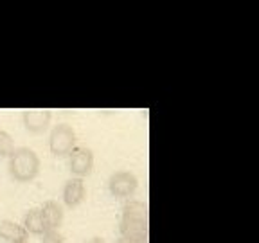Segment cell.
Segmentation results:
<instances>
[{
    "instance_id": "cell-11",
    "label": "cell",
    "mask_w": 259,
    "mask_h": 243,
    "mask_svg": "<svg viewBox=\"0 0 259 243\" xmlns=\"http://www.w3.org/2000/svg\"><path fill=\"white\" fill-rule=\"evenodd\" d=\"M122 218H148V206L139 200H130L122 207Z\"/></svg>"
},
{
    "instance_id": "cell-4",
    "label": "cell",
    "mask_w": 259,
    "mask_h": 243,
    "mask_svg": "<svg viewBox=\"0 0 259 243\" xmlns=\"http://www.w3.org/2000/svg\"><path fill=\"white\" fill-rule=\"evenodd\" d=\"M137 187L139 180L132 171H115L108 180V189L115 198H130Z\"/></svg>"
},
{
    "instance_id": "cell-10",
    "label": "cell",
    "mask_w": 259,
    "mask_h": 243,
    "mask_svg": "<svg viewBox=\"0 0 259 243\" xmlns=\"http://www.w3.org/2000/svg\"><path fill=\"white\" fill-rule=\"evenodd\" d=\"M24 229L29 232V234H36V236H44L47 232V225H45V220L41 211L38 207L34 209H29L24 216Z\"/></svg>"
},
{
    "instance_id": "cell-8",
    "label": "cell",
    "mask_w": 259,
    "mask_h": 243,
    "mask_svg": "<svg viewBox=\"0 0 259 243\" xmlns=\"http://www.w3.org/2000/svg\"><path fill=\"white\" fill-rule=\"evenodd\" d=\"M0 238L8 243H27L29 232L20 223L13 222V220H2L0 222Z\"/></svg>"
},
{
    "instance_id": "cell-5",
    "label": "cell",
    "mask_w": 259,
    "mask_h": 243,
    "mask_svg": "<svg viewBox=\"0 0 259 243\" xmlns=\"http://www.w3.org/2000/svg\"><path fill=\"white\" fill-rule=\"evenodd\" d=\"M148 218H121L119 232L128 243H148Z\"/></svg>"
},
{
    "instance_id": "cell-7",
    "label": "cell",
    "mask_w": 259,
    "mask_h": 243,
    "mask_svg": "<svg viewBox=\"0 0 259 243\" xmlns=\"http://www.w3.org/2000/svg\"><path fill=\"white\" fill-rule=\"evenodd\" d=\"M87 198V187L83 178L72 177L63 186V202L67 207H77Z\"/></svg>"
},
{
    "instance_id": "cell-12",
    "label": "cell",
    "mask_w": 259,
    "mask_h": 243,
    "mask_svg": "<svg viewBox=\"0 0 259 243\" xmlns=\"http://www.w3.org/2000/svg\"><path fill=\"white\" fill-rule=\"evenodd\" d=\"M15 151V142L13 137L6 132V130H0V157H11V153Z\"/></svg>"
},
{
    "instance_id": "cell-13",
    "label": "cell",
    "mask_w": 259,
    "mask_h": 243,
    "mask_svg": "<svg viewBox=\"0 0 259 243\" xmlns=\"http://www.w3.org/2000/svg\"><path fill=\"white\" fill-rule=\"evenodd\" d=\"M41 243H67V241H65V236L60 231H49L44 234Z\"/></svg>"
},
{
    "instance_id": "cell-3",
    "label": "cell",
    "mask_w": 259,
    "mask_h": 243,
    "mask_svg": "<svg viewBox=\"0 0 259 243\" xmlns=\"http://www.w3.org/2000/svg\"><path fill=\"white\" fill-rule=\"evenodd\" d=\"M69 170L77 178L89 177L94 170V151L87 146H76L69 153Z\"/></svg>"
},
{
    "instance_id": "cell-9",
    "label": "cell",
    "mask_w": 259,
    "mask_h": 243,
    "mask_svg": "<svg viewBox=\"0 0 259 243\" xmlns=\"http://www.w3.org/2000/svg\"><path fill=\"white\" fill-rule=\"evenodd\" d=\"M41 215H44L45 225H47V232L49 231H58L63 223V207L60 206L54 200H47L44 206L40 207Z\"/></svg>"
},
{
    "instance_id": "cell-2",
    "label": "cell",
    "mask_w": 259,
    "mask_h": 243,
    "mask_svg": "<svg viewBox=\"0 0 259 243\" xmlns=\"http://www.w3.org/2000/svg\"><path fill=\"white\" fill-rule=\"evenodd\" d=\"M76 148V132L70 125L61 123L51 130L49 135V150L54 157H69L70 151Z\"/></svg>"
},
{
    "instance_id": "cell-1",
    "label": "cell",
    "mask_w": 259,
    "mask_h": 243,
    "mask_svg": "<svg viewBox=\"0 0 259 243\" xmlns=\"http://www.w3.org/2000/svg\"><path fill=\"white\" fill-rule=\"evenodd\" d=\"M40 157L31 148H15V151L9 157V175L13 180L20 184H27L38 177L40 173Z\"/></svg>"
},
{
    "instance_id": "cell-6",
    "label": "cell",
    "mask_w": 259,
    "mask_h": 243,
    "mask_svg": "<svg viewBox=\"0 0 259 243\" xmlns=\"http://www.w3.org/2000/svg\"><path fill=\"white\" fill-rule=\"evenodd\" d=\"M51 119H53V112L51 110L32 108V110H25L22 113L24 126L31 134H44V132H47L49 125H51Z\"/></svg>"
},
{
    "instance_id": "cell-14",
    "label": "cell",
    "mask_w": 259,
    "mask_h": 243,
    "mask_svg": "<svg viewBox=\"0 0 259 243\" xmlns=\"http://www.w3.org/2000/svg\"><path fill=\"white\" fill-rule=\"evenodd\" d=\"M87 243H106V241H105L103 238H99V236H94V238H92V239H89Z\"/></svg>"
}]
</instances>
